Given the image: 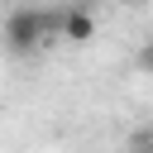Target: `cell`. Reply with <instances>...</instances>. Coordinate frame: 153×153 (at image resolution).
<instances>
[{"instance_id":"6da1fadb","label":"cell","mask_w":153,"mask_h":153,"mask_svg":"<svg viewBox=\"0 0 153 153\" xmlns=\"http://www.w3.org/2000/svg\"><path fill=\"white\" fill-rule=\"evenodd\" d=\"M0 38H5V48H10L14 57H29V53H38L43 43L62 38V10H33V5H19V10H10Z\"/></svg>"},{"instance_id":"7a4b0ae2","label":"cell","mask_w":153,"mask_h":153,"mask_svg":"<svg viewBox=\"0 0 153 153\" xmlns=\"http://www.w3.org/2000/svg\"><path fill=\"white\" fill-rule=\"evenodd\" d=\"M62 38H67V43H91V38H96V19H91V10L67 5V10H62Z\"/></svg>"},{"instance_id":"3957f363","label":"cell","mask_w":153,"mask_h":153,"mask_svg":"<svg viewBox=\"0 0 153 153\" xmlns=\"http://www.w3.org/2000/svg\"><path fill=\"white\" fill-rule=\"evenodd\" d=\"M139 67H143V72H153V38L139 48Z\"/></svg>"},{"instance_id":"277c9868","label":"cell","mask_w":153,"mask_h":153,"mask_svg":"<svg viewBox=\"0 0 153 153\" xmlns=\"http://www.w3.org/2000/svg\"><path fill=\"white\" fill-rule=\"evenodd\" d=\"M72 5H76V10H91V5H96V0H72Z\"/></svg>"},{"instance_id":"5b68a950","label":"cell","mask_w":153,"mask_h":153,"mask_svg":"<svg viewBox=\"0 0 153 153\" xmlns=\"http://www.w3.org/2000/svg\"><path fill=\"white\" fill-rule=\"evenodd\" d=\"M134 153H153V143H139V148H134Z\"/></svg>"},{"instance_id":"8992f818","label":"cell","mask_w":153,"mask_h":153,"mask_svg":"<svg viewBox=\"0 0 153 153\" xmlns=\"http://www.w3.org/2000/svg\"><path fill=\"white\" fill-rule=\"evenodd\" d=\"M120 5H143V0H120Z\"/></svg>"}]
</instances>
